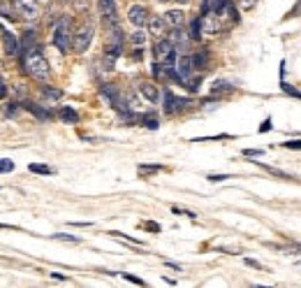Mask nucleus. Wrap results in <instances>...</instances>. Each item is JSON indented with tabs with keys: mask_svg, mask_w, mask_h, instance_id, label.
I'll return each instance as SVG.
<instances>
[{
	"mask_svg": "<svg viewBox=\"0 0 301 288\" xmlns=\"http://www.w3.org/2000/svg\"><path fill=\"white\" fill-rule=\"evenodd\" d=\"M26 72L35 79H40V82H47L49 75H51V65L49 61L42 56L40 49H31V51H26Z\"/></svg>",
	"mask_w": 301,
	"mask_h": 288,
	"instance_id": "nucleus-1",
	"label": "nucleus"
},
{
	"mask_svg": "<svg viewBox=\"0 0 301 288\" xmlns=\"http://www.w3.org/2000/svg\"><path fill=\"white\" fill-rule=\"evenodd\" d=\"M70 44H72V19L63 17L53 28V47L61 49V51H67Z\"/></svg>",
	"mask_w": 301,
	"mask_h": 288,
	"instance_id": "nucleus-2",
	"label": "nucleus"
},
{
	"mask_svg": "<svg viewBox=\"0 0 301 288\" xmlns=\"http://www.w3.org/2000/svg\"><path fill=\"white\" fill-rule=\"evenodd\" d=\"M91 42H93V26L91 23H86V26H81L79 31L72 33V47L74 53H83L88 47H91Z\"/></svg>",
	"mask_w": 301,
	"mask_h": 288,
	"instance_id": "nucleus-3",
	"label": "nucleus"
},
{
	"mask_svg": "<svg viewBox=\"0 0 301 288\" xmlns=\"http://www.w3.org/2000/svg\"><path fill=\"white\" fill-rule=\"evenodd\" d=\"M153 56H156L158 63H162V65H174L176 63V49H174V44L167 42V40L156 42V47H153Z\"/></svg>",
	"mask_w": 301,
	"mask_h": 288,
	"instance_id": "nucleus-4",
	"label": "nucleus"
},
{
	"mask_svg": "<svg viewBox=\"0 0 301 288\" xmlns=\"http://www.w3.org/2000/svg\"><path fill=\"white\" fill-rule=\"evenodd\" d=\"M121 53H123V42H121V40H111V44L104 49V56H102L104 70H114V65Z\"/></svg>",
	"mask_w": 301,
	"mask_h": 288,
	"instance_id": "nucleus-5",
	"label": "nucleus"
},
{
	"mask_svg": "<svg viewBox=\"0 0 301 288\" xmlns=\"http://www.w3.org/2000/svg\"><path fill=\"white\" fill-rule=\"evenodd\" d=\"M100 12H102L104 23L118 26V12H116V0H100Z\"/></svg>",
	"mask_w": 301,
	"mask_h": 288,
	"instance_id": "nucleus-6",
	"label": "nucleus"
},
{
	"mask_svg": "<svg viewBox=\"0 0 301 288\" xmlns=\"http://www.w3.org/2000/svg\"><path fill=\"white\" fill-rule=\"evenodd\" d=\"M16 10L26 17V19H35L40 14V2L37 0H14Z\"/></svg>",
	"mask_w": 301,
	"mask_h": 288,
	"instance_id": "nucleus-7",
	"label": "nucleus"
},
{
	"mask_svg": "<svg viewBox=\"0 0 301 288\" xmlns=\"http://www.w3.org/2000/svg\"><path fill=\"white\" fill-rule=\"evenodd\" d=\"M127 19H130V23L135 28H142L146 23V19H148V10H146L144 5H132L130 12H127Z\"/></svg>",
	"mask_w": 301,
	"mask_h": 288,
	"instance_id": "nucleus-8",
	"label": "nucleus"
},
{
	"mask_svg": "<svg viewBox=\"0 0 301 288\" xmlns=\"http://www.w3.org/2000/svg\"><path fill=\"white\" fill-rule=\"evenodd\" d=\"M197 21H199V31L208 33V35L218 33V19H216V14H211V12H202V17H199Z\"/></svg>",
	"mask_w": 301,
	"mask_h": 288,
	"instance_id": "nucleus-9",
	"label": "nucleus"
},
{
	"mask_svg": "<svg viewBox=\"0 0 301 288\" xmlns=\"http://www.w3.org/2000/svg\"><path fill=\"white\" fill-rule=\"evenodd\" d=\"M137 93L144 96L148 102H158V86L153 82H139L137 84Z\"/></svg>",
	"mask_w": 301,
	"mask_h": 288,
	"instance_id": "nucleus-10",
	"label": "nucleus"
},
{
	"mask_svg": "<svg viewBox=\"0 0 301 288\" xmlns=\"http://www.w3.org/2000/svg\"><path fill=\"white\" fill-rule=\"evenodd\" d=\"M146 21H148V31L153 33V35H158V37H162V35L167 33V21L162 19V17H158L156 14V17H148Z\"/></svg>",
	"mask_w": 301,
	"mask_h": 288,
	"instance_id": "nucleus-11",
	"label": "nucleus"
},
{
	"mask_svg": "<svg viewBox=\"0 0 301 288\" xmlns=\"http://www.w3.org/2000/svg\"><path fill=\"white\" fill-rule=\"evenodd\" d=\"M102 96H107V100L114 107H123V98H121V93H118V88H116L114 84H104Z\"/></svg>",
	"mask_w": 301,
	"mask_h": 288,
	"instance_id": "nucleus-12",
	"label": "nucleus"
},
{
	"mask_svg": "<svg viewBox=\"0 0 301 288\" xmlns=\"http://www.w3.org/2000/svg\"><path fill=\"white\" fill-rule=\"evenodd\" d=\"M2 40H5V53H7V56H14V53H19V42H16V37H14L10 31L2 33Z\"/></svg>",
	"mask_w": 301,
	"mask_h": 288,
	"instance_id": "nucleus-13",
	"label": "nucleus"
},
{
	"mask_svg": "<svg viewBox=\"0 0 301 288\" xmlns=\"http://www.w3.org/2000/svg\"><path fill=\"white\" fill-rule=\"evenodd\" d=\"M162 19L167 21V26H183V19H186V17H183L181 10H167Z\"/></svg>",
	"mask_w": 301,
	"mask_h": 288,
	"instance_id": "nucleus-14",
	"label": "nucleus"
},
{
	"mask_svg": "<svg viewBox=\"0 0 301 288\" xmlns=\"http://www.w3.org/2000/svg\"><path fill=\"white\" fill-rule=\"evenodd\" d=\"M58 117H61L63 121H65V123H77V121H79V114L74 112L72 107H61Z\"/></svg>",
	"mask_w": 301,
	"mask_h": 288,
	"instance_id": "nucleus-15",
	"label": "nucleus"
},
{
	"mask_svg": "<svg viewBox=\"0 0 301 288\" xmlns=\"http://www.w3.org/2000/svg\"><path fill=\"white\" fill-rule=\"evenodd\" d=\"M174 31L169 33V40L167 42H172V44H178V42H183L186 40V33H183V28L181 26H172Z\"/></svg>",
	"mask_w": 301,
	"mask_h": 288,
	"instance_id": "nucleus-16",
	"label": "nucleus"
},
{
	"mask_svg": "<svg viewBox=\"0 0 301 288\" xmlns=\"http://www.w3.org/2000/svg\"><path fill=\"white\" fill-rule=\"evenodd\" d=\"M130 42L135 44V47H144V44H146V33L142 31V28L132 31V35H130Z\"/></svg>",
	"mask_w": 301,
	"mask_h": 288,
	"instance_id": "nucleus-17",
	"label": "nucleus"
},
{
	"mask_svg": "<svg viewBox=\"0 0 301 288\" xmlns=\"http://www.w3.org/2000/svg\"><path fill=\"white\" fill-rule=\"evenodd\" d=\"M28 170L35 172V174H53V170L49 168V165H40V163H31Z\"/></svg>",
	"mask_w": 301,
	"mask_h": 288,
	"instance_id": "nucleus-18",
	"label": "nucleus"
},
{
	"mask_svg": "<svg viewBox=\"0 0 301 288\" xmlns=\"http://www.w3.org/2000/svg\"><path fill=\"white\" fill-rule=\"evenodd\" d=\"M137 170H139V174L144 177V174H153V172H158L160 170V165H139Z\"/></svg>",
	"mask_w": 301,
	"mask_h": 288,
	"instance_id": "nucleus-19",
	"label": "nucleus"
},
{
	"mask_svg": "<svg viewBox=\"0 0 301 288\" xmlns=\"http://www.w3.org/2000/svg\"><path fill=\"white\" fill-rule=\"evenodd\" d=\"M190 37H192V40H199V37H202V31H199V21H197V19L190 23Z\"/></svg>",
	"mask_w": 301,
	"mask_h": 288,
	"instance_id": "nucleus-20",
	"label": "nucleus"
},
{
	"mask_svg": "<svg viewBox=\"0 0 301 288\" xmlns=\"http://www.w3.org/2000/svg\"><path fill=\"white\" fill-rule=\"evenodd\" d=\"M28 109H31V112H32V114H35V117H37V119H42V121H44V119H49V117H51L49 112H42V109H40V107H37V105H28Z\"/></svg>",
	"mask_w": 301,
	"mask_h": 288,
	"instance_id": "nucleus-21",
	"label": "nucleus"
},
{
	"mask_svg": "<svg viewBox=\"0 0 301 288\" xmlns=\"http://www.w3.org/2000/svg\"><path fill=\"white\" fill-rule=\"evenodd\" d=\"M225 7H227V0H213V2H211V10L216 12V14H218V12H222Z\"/></svg>",
	"mask_w": 301,
	"mask_h": 288,
	"instance_id": "nucleus-22",
	"label": "nucleus"
},
{
	"mask_svg": "<svg viewBox=\"0 0 301 288\" xmlns=\"http://www.w3.org/2000/svg\"><path fill=\"white\" fill-rule=\"evenodd\" d=\"M42 93H44V96H47V98H51V100H58V98L63 96L61 91H53V88H47V86L42 88Z\"/></svg>",
	"mask_w": 301,
	"mask_h": 288,
	"instance_id": "nucleus-23",
	"label": "nucleus"
},
{
	"mask_svg": "<svg viewBox=\"0 0 301 288\" xmlns=\"http://www.w3.org/2000/svg\"><path fill=\"white\" fill-rule=\"evenodd\" d=\"M12 170H14V163H12V160H7V158L0 160V174H2V172H12Z\"/></svg>",
	"mask_w": 301,
	"mask_h": 288,
	"instance_id": "nucleus-24",
	"label": "nucleus"
},
{
	"mask_svg": "<svg viewBox=\"0 0 301 288\" xmlns=\"http://www.w3.org/2000/svg\"><path fill=\"white\" fill-rule=\"evenodd\" d=\"M53 239H63V242H65V239H67V242H79V237H74V235H63V233H56V235H51Z\"/></svg>",
	"mask_w": 301,
	"mask_h": 288,
	"instance_id": "nucleus-25",
	"label": "nucleus"
},
{
	"mask_svg": "<svg viewBox=\"0 0 301 288\" xmlns=\"http://www.w3.org/2000/svg\"><path fill=\"white\" fill-rule=\"evenodd\" d=\"M227 88H232V86H229L227 82H216V84H213V93H220V91H227Z\"/></svg>",
	"mask_w": 301,
	"mask_h": 288,
	"instance_id": "nucleus-26",
	"label": "nucleus"
},
{
	"mask_svg": "<svg viewBox=\"0 0 301 288\" xmlns=\"http://www.w3.org/2000/svg\"><path fill=\"white\" fill-rule=\"evenodd\" d=\"M123 279L132 281V284H137V286H146V281H142L139 277H132V274H127V272H123Z\"/></svg>",
	"mask_w": 301,
	"mask_h": 288,
	"instance_id": "nucleus-27",
	"label": "nucleus"
},
{
	"mask_svg": "<svg viewBox=\"0 0 301 288\" xmlns=\"http://www.w3.org/2000/svg\"><path fill=\"white\" fill-rule=\"evenodd\" d=\"M172 212H174V214H188L190 219H197V214H195V212H188V209H181V207H172Z\"/></svg>",
	"mask_w": 301,
	"mask_h": 288,
	"instance_id": "nucleus-28",
	"label": "nucleus"
},
{
	"mask_svg": "<svg viewBox=\"0 0 301 288\" xmlns=\"http://www.w3.org/2000/svg\"><path fill=\"white\" fill-rule=\"evenodd\" d=\"M144 121H146V128H158V121H156V117H146Z\"/></svg>",
	"mask_w": 301,
	"mask_h": 288,
	"instance_id": "nucleus-29",
	"label": "nucleus"
},
{
	"mask_svg": "<svg viewBox=\"0 0 301 288\" xmlns=\"http://www.w3.org/2000/svg\"><path fill=\"white\" fill-rule=\"evenodd\" d=\"M222 179H229L227 174H208V182H222Z\"/></svg>",
	"mask_w": 301,
	"mask_h": 288,
	"instance_id": "nucleus-30",
	"label": "nucleus"
},
{
	"mask_svg": "<svg viewBox=\"0 0 301 288\" xmlns=\"http://www.w3.org/2000/svg\"><path fill=\"white\" fill-rule=\"evenodd\" d=\"M239 2H241V7H243V10H250V7L255 5V0H239Z\"/></svg>",
	"mask_w": 301,
	"mask_h": 288,
	"instance_id": "nucleus-31",
	"label": "nucleus"
},
{
	"mask_svg": "<svg viewBox=\"0 0 301 288\" xmlns=\"http://www.w3.org/2000/svg\"><path fill=\"white\" fill-rule=\"evenodd\" d=\"M269 128H271V119H267V121H264V123L260 126V133H267Z\"/></svg>",
	"mask_w": 301,
	"mask_h": 288,
	"instance_id": "nucleus-32",
	"label": "nucleus"
},
{
	"mask_svg": "<svg viewBox=\"0 0 301 288\" xmlns=\"http://www.w3.org/2000/svg\"><path fill=\"white\" fill-rule=\"evenodd\" d=\"M243 153H246V156H262V151H260V149H246Z\"/></svg>",
	"mask_w": 301,
	"mask_h": 288,
	"instance_id": "nucleus-33",
	"label": "nucleus"
},
{
	"mask_svg": "<svg viewBox=\"0 0 301 288\" xmlns=\"http://www.w3.org/2000/svg\"><path fill=\"white\" fill-rule=\"evenodd\" d=\"M146 230H151V233H158V230H160V225H158V223H146Z\"/></svg>",
	"mask_w": 301,
	"mask_h": 288,
	"instance_id": "nucleus-34",
	"label": "nucleus"
},
{
	"mask_svg": "<svg viewBox=\"0 0 301 288\" xmlns=\"http://www.w3.org/2000/svg\"><path fill=\"white\" fill-rule=\"evenodd\" d=\"M246 265H250V267H262L260 263H257V260H250V258H248V260H246Z\"/></svg>",
	"mask_w": 301,
	"mask_h": 288,
	"instance_id": "nucleus-35",
	"label": "nucleus"
},
{
	"mask_svg": "<svg viewBox=\"0 0 301 288\" xmlns=\"http://www.w3.org/2000/svg\"><path fill=\"white\" fill-rule=\"evenodd\" d=\"M285 147H292V149H299V142H285Z\"/></svg>",
	"mask_w": 301,
	"mask_h": 288,
	"instance_id": "nucleus-36",
	"label": "nucleus"
},
{
	"mask_svg": "<svg viewBox=\"0 0 301 288\" xmlns=\"http://www.w3.org/2000/svg\"><path fill=\"white\" fill-rule=\"evenodd\" d=\"M5 93H7V91H5V86H2V79H0V98H5Z\"/></svg>",
	"mask_w": 301,
	"mask_h": 288,
	"instance_id": "nucleus-37",
	"label": "nucleus"
},
{
	"mask_svg": "<svg viewBox=\"0 0 301 288\" xmlns=\"http://www.w3.org/2000/svg\"><path fill=\"white\" fill-rule=\"evenodd\" d=\"M176 2H181V5H188V2H190V0H176Z\"/></svg>",
	"mask_w": 301,
	"mask_h": 288,
	"instance_id": "nucleus-38",
	"label": "nucleus"
},
{
	"mask_svg": "<svg viewBox=\"0 0 301 288\" xmlns=\"http://www.w3.org/2000/svg\"><path fill=\"white\" fill-rule=\"evenodd\" d=\"M158 2H169V0H158Z\"/></svg>",
	"mask_w": 301,
	"mask_h": 288,
	"instance_id": "nucleus-39",
	"label": "nucleus"
},
{
	"mask_svg": "<svg viewBox=\"0 0 301 288\" xmlns=\"http://www.w3.org/2000/svg\"><path fill=\"white\" fill-rule=\"evenodd\" d=\"M37 2H47V0H37Z\"/></svg>",
	"mask_w": 301,
	"mask_h": 288,
	"instance_id": "nucleus-40",
	"label": "nucleus"
}]
</instances>
